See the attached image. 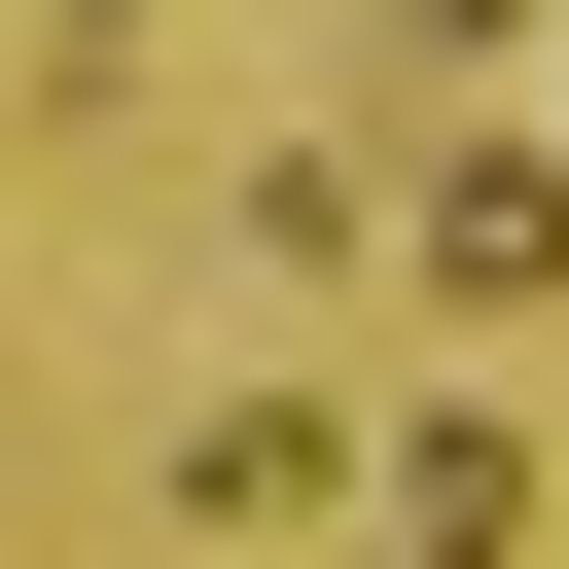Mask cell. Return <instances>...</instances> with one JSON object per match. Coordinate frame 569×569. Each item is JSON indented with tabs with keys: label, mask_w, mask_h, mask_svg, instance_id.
<instances>
[{
	"label": "cell",
	"mask_w": 569,
	"mask_h": 569,
	"mask_svg": "<svg viewBox=\"0 0 569 569\" xmlns=\"http://www.w3.org/2000/svg\"><path fill=\"white\" fill-rule=\"evenodd\" d=\"M0 71H36V0H0Z\"/></svg>",
	"instance_id": "277c9868"
},
{
	"label": "cell",
	"mask_w": 569,
	"mask_h": 569,
	"mask_svg": "<svg viewBox=\"0 0 569 569\" xmlns=\"http://www.w3.org/2000/svg\"><path fill=\"white\" fill-rule=\"evenodd\" d=\"M356 533H391V569H533V462H498V427H356Z\"/></svg>",
	"instance_id": "7a4b0ae2"
},
{
	"label": "cell",
	"mask_w": 569,
	"mask_h": 569,
	"mask_svg": "<svg viewBox=\"0 0 569 569\" xmlns=\"http://www.w3.org/2000/svg\"><path fill=\"white\" fill-rule=\"evenodd\" d=\"M178 498H213V533H356V427H320V391H213Z\"/></svg>",
	"instance_id": "3957f363"
},
{
	"label": "cell",
	"mask_w": 569,
	"mask_h": 569,
	"mask_svg": "<svg viewBox=\"0 0 569 569\" xmlns=\"http://www.w3.org/2000/svg\"><path fill=\"white\" fill-rule=\"evenodd\" d=\"M533 284H569V142H462L427 178V320H533Z\"/></svg>",
	"instance_id": "6da1fadb"
}]
</instances>
